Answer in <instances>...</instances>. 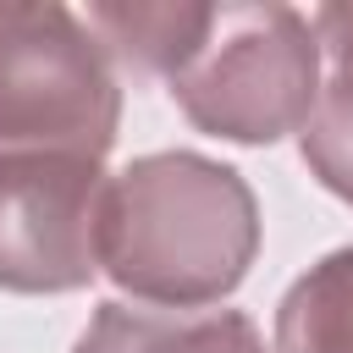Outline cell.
Listing matches in <instances>:
<instances>
[{
  "label": "cell",
  "mask_w": 353,
  "mask_h": 353,
  "mask_svg": "<svg viewBox=\"0 0 353 353\" xmlns=\"http://www.w3.org/2000/svg\"><path fill=\"white\" fill-rule=\"evenodd\" d=\"M88 28L116 61L165 77L182 116L226 143L303 132L325 88L314 22L292 6H94Z\"/></svg>",
  "instance_id": "1"
},
{
  "label": "cell",
  "mask_w": 353,
  "mask_h": 353,
  "mask_svg": "<svg viewBox=\"0 0 353 353\" xmlns=\"http://www.w3.org/2000/svg\"><path fill=\"white\" fill-rule=\"evenodd\" d=\"M259 254V199L243 171L160 149L121 165L105 188L99 215V270L160 309H204L243 287Z\"/></svg>",
  "instance_id": "2"
},
{
  "label": "cell",
  "mask_w": 353,
  "mask_h": 353,
  "mask_svg": "<svg viewBox=\"0 0 353 353\" xmlns=\"http://www.w3.org/2000/svg\"><path fill=\"white\" fill-rule=\"evenodd\" d=\"M121 127V77L105 39L66 6L0 0V160H105Z\"/></svg>",
  "instance_id": "3"
},
{
  "label": "cell",
  "mask_w": 353,
  "mask_h": 353,
  "mask_svg": "<svg viewBox=\"0 0 353 353\" xmlns=\"http://www.w3.org/2000/svg\"><path fill=\"white\" fill-rule=\"evenodd\" d=\"M110 171L88 154L0 160V292H77L99 276Z\"/></svg>",
  "instance_id": "4"
},
{
  "label": "cell",
  "mask_w": 353,
  "mask_h": 353,
  "mask_svg": "<svg viewBox=\"0 0 353 353\" xmlns=\"http://www.w3.org/2000/svg\"><path fill=\"white\" fill-rule=\"evenodd\" d=\"M72 353H276V347H265L259 325L237 309L176 314V309L99 303Z\"/></svg>",
  "instance_id": "5"
},
{
  "label": "cell",
  "mask_w": 353,
  "mask_h": 353,
  "mask_svg": "<svg viewBox=\"0 0 353 353\" xmlns=\"http://www.w3.org/2000/svg\"><path fill=\"white\" fill-rule=\"evenodd\" d=\"M276 353H353V243L314 259L281 292Z\"/></svg>",
  "instance_id": "6"
},
{
  "label": "cell",
  "mask_w": 353,
  "mask_h": 353,
  "mask_svg": "<svg viewBox=\"0 0 353 353\" xmlns=\"http://www.w3.org/2000/svg\"><path fill=\"white\" fill-rule=\"evenodd\" d=\"M298 143H303V160L320 176V188H331L336 199L353 204V110L320 99L309 127L298 132Z\"/></svg>",
  "instance_id": "7"
},
{
  "label": "cell",
  "mask_w": 353,
  "mask_h": 353,
  "mask_svg": "<svg viewBox=\"0 0 353 353\" xmlns=\"http://www.w3.org/2000/svg\"><path fill=\"white\" fill-rule=\"evenodd\" d=\"M309 22H314L320 55H325V88H320V99L353 110V0L320 6Z\"/></svg>",
  "instance_id": "8"
}]
</instances>
